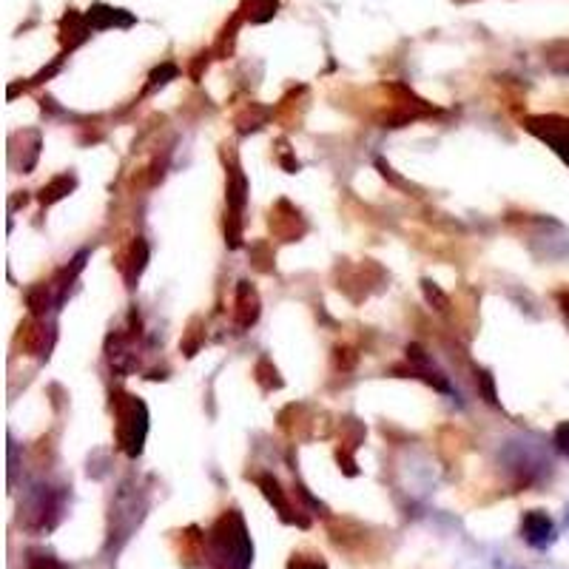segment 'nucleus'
<instances>
[{
	"mask_svg": "<svg viewBox=\"0 0 569 569\" xmlns=\"http://www.w3.org/2000/svg\"><path fill=\"white\" fill-rule=\"evenodd\" d=\"M208 569H248L254 561V547L248 541L245 524L237 513L222 515L208 535Z\"/></svg>",
	"mask_w": 569,
	"mask_h": 569,
	"instance_id": "1",
	"label": "nucleus"
},
{
	"mask_svg": "<svg viewBox=\"0 0 569 569\" xmlns=\"http://www.w3.org/2000/svg\"><path fill=\"white\" fill-rule=\"evenodd\" d=\"M527 129L533 131L535 137H541V140L569 166V117H558V114L530 117V120H527Z\"/></svg>",
	"mask_w": 569,
	"mask_h": 569,
	"instance_id": "2",
	"label": "nucleus"
},
{
	"mask_svg": "<svg viewBox=\"0 0 569 569\" xmlns=\"http://www.w3.org/2000/svg\"><path fill=\"white\" fill-rule=\"evenodd\" d=\"M521 535L535 550H547L552 541H555V524H552V518L547 513L530 510V513L521 518Z\"/></svg>",
	"mask_w": 569,
	"mask_h": 569,
	"instance_id": "3",
	"label": "nucleus"
},
{
	"mask_svg": "<svg viewBox=\"0 0 569 569\" xmlns=\"http://www.w3.org/2000/svg\"><path fill=\"white\" fill-rule=\"evenodd\" d=\"M29 569H69V567H63L55 555H46V552H32V555H29Z\"/></svg>",
	"mask_w": 569,
	"mask_h": 569,
	"instance_id": "4",
	"label": "nucleus"
},
{
	"mask_svg": "<svg viewBox=\"0 0 569 569\" xmlns=\"http://www.w3.org/2000/svg\"><path fill=\"white\" fill-rule=\"evenodd\" d=\"M555 447H558L561 456H567L569 459V422L558 424V430H555Z\"/></svg>",
	"mask_w": 569,
	"mask_h": 569,
	"instance_id": "5",
	"label": "nucleus"
},
{
	"mask_svg": "<svg viewBox=\"0 0 569 569\" xmlns=\"http://www.w3.org/2000/svg\"><path fill=\"white\" fill-rule=\"evenodd\" d=\"M288 569H328L322 561H311L305 555H294V561L288 564Z\"/></svg>",
	"mask_w": 569,
	"mask_h": 569,
	"instance_id": "6",
	"label": "nucleus"
},
{
	"mask_svg": "<svg viewBox=\"0 0 569 569\" xmlns=\"http://www.w3.org/2000/svg\"><path fill=\"white\" fill-rule=\"evenodd\" d=\"M558 302H561V311H564V316L569 319V291H564V294L558 296Z\"/></svg>",
	"mask_w": 569,
	"mask_h": 569,
	"instance_id": "7",
	"label": "nucleus"
}]
</instances>
